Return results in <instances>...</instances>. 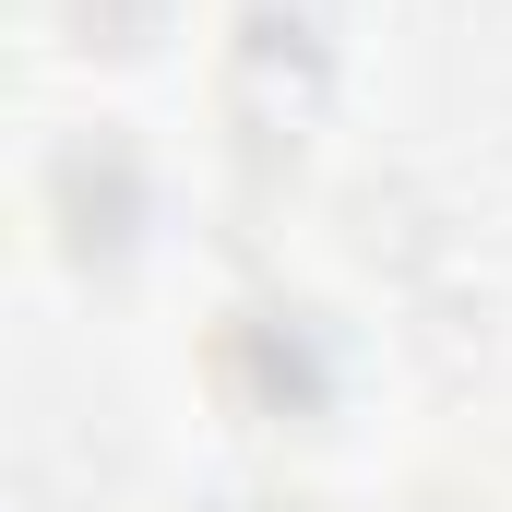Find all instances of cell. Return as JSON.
I'll use <instances>...</instances> for the list:
<instances>
[{"mask_svg": "<svg viewBox=\"0 0 512 512\" xmlns=\"http://www.w3.org/2000/svg\"><path fill=\"white\" fill-rule=\"evenodd\" d=\"M215 393L251 417V429H322L334 417V393H346V334H334V310H310V298H251V310H227L215 322Z\"/></svg>", "mask_w": 512, "mask_h": 512, "instance_id": "1", "label": "cell"}, {"mask_svg": "<svg viewBox=\"0 0 512 512\" xmlns=\"http://www.w3.org/2000/svg\"><path fill=\"white\" fill-rule=\"evenodd\" d=\"M36 215H48L60 262H84V274L131 262V251H143V227H155V167H143V143H131L120 120L60 131L48 167H36Z\"/></svg>", "mask_w": 512, "mask_h": 512, "instance_id": "2", "label": "cell"}, {"mask_svg": "<svg viewBox=\"0 0 512 512\" xmlns=\"http://www.w3.org/2000/svg\"><path fill=\"white\" fill-rule=\"evenodd\" d=\"M334 36H346L334 0H239L227 12V108H239V143H274V131L298 143V120L334 84Z\"/></svg>", "mask_w": 512, "mask_h": 512, "instance_id": "3", "label": "cell"}, {"mask_svg": "<svg viewBox=\"0 0 512 512\" xmlns=\"http://www.w3.org/2000/svg\"><path fill=\"white\" fill-rule=\"evenodd\" d=\"M167 24H179V0H60V36L96 60H143Z\"/></svg>", "mask_w": 512, "mask_h": 512, "instance_id": "4", "label": "cell"}, {"mask_svg": "<svg viewBox=\"0 0 512 512\" xmlns=\"http://www.w3.org/2000/svg\"><path fill=\"white\" fill-rule=\"evenodd\" d=\"M417 512H441V501H417Z\"/></svg>", "mask_w": 512, "mask_h": 512, "instance_id": "6", "label": "cell"}, {"mask_svg": "<svg viewBox=\"0 0 512 512\" xmlns=\"http://www.w3.org/2000/svg\"><path fill=\"white\" fill-rule=\"evenodd\" d=\"M227 512H334L322 489H251V501H227Z\"/></svg>", "mask_w": 512, "mask_h": 512, "instance_id": "5", "label": "cell"}]
</instances>
